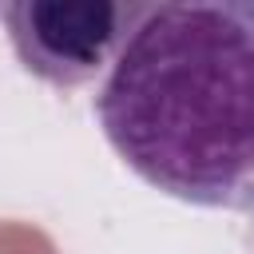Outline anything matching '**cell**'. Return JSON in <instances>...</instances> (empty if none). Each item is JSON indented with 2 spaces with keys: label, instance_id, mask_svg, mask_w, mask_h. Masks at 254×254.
<instances>
[{
  "label": "cell",
  "instance_id": "1",
  "mask_svg": "<svg viewBox=\"0 0 254 254\" xmlns=\"http://www.w3.org/2000/svg\"><path fill=\"white\" fill-rule=\"evenodd\" d=\"M91 111L147 187L254 214V0L143 4Z\"/></svg>",
  "mask_w": 254,
  "mask_h": 254
},
{
  "label": "cell",
  "instance_id": "2",
  "mask_svg": "<svg viewBox=\"0 0 254 254\" xmlns=\"http://www.w3.org/2000/svg\"><path fill=\"white\" fill-rule=\"evenodd\" d=\"M139 12L143 0H12L0 8L20 67L60 91L107 75Z\"/></svg>",
  "mask_w": 254,
  "mask_h": 254
}]
</instances>
